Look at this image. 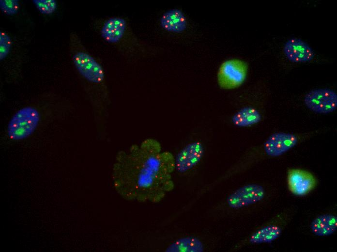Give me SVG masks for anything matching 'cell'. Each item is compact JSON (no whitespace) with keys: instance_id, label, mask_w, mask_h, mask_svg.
Instances as JSON below:
<instances>
[{"instance_id":"6da1fadb","label":"cell","mask_w":337,"mask_h":252,"mask_svg":"<svg viewBox=\"0 0 337 252\" xmlns=\"http://www.w3.org/2000/svg\"><path fill=\"white\" fill-rule=\"evenodd\" d=\"M175 158L148 139L119 153L112 173L113 187L125 200L157 203L174 188Z\"/></svg>"},{"instance_id":"7a4b0ae2","label":"cell","mask_w":337,"mask_h":252,"mask_svg":"<svg viewBox=\"0 0 337 252\" xmlns=\"http://www.w3.org/2000/svg\"><path fill=\"white\" fill-rule=\"evenodd\" d=\"M100 34L127 59L139 60L151 54L153 48L135 32L128 19L119 16L109 17L100 26Z\"/></svg>"},{"instance_id":"3957f363","label":"cell","mask_w":337,"mask_h":252,"mask_svg":"<svg viewBox=\"0 0 337 252\" xmlns=\"http://www.w3.org/2000/svg\"><path fill=\"white\" fill-rule=\"evenodd\" d=\"M297 211L296 205L282 208L252 233L247 239L246 243L260 244L276 240L291 222Z\"/></svg>"},{"instance_id":"277c9868","label":"cell","mask_w":337,"mask_h":252,"mask_svg":"<svg viewBox=\"0 0 337 252\" xmlns=\"http://www.w3.org/2000/svg\"><path fill=\"white\" fill-rule=\"evenodd\" d=\"M72 61L78 73L86 81L95 85H102L105 81V73L101 64L75 38Z\"/></svg>"},{"instance_id":"5b68a950","label":"cell","mask_w":337,"mask_h":252,"mask_svg":"<svg viewBox=\"0 0 337 252\" xmlns=\"http://www.w3.org/2000/svg\"><path fill=\"white\" fill-rule=\"evenodd\" d=\"M40 120L38 110L31 106L18 110L11 117L7 125V134L14 141L26 139L36 129Z\"/></svg>"},{"instance_id":"8992f818","label":"cell","mask_w":337,"mask_h":252,"mask_svg":"<svg viewBox=\"0 0 337 252\" xmlns=\"http://www.w3.org/2000/svg\"><path fill=\"white\" fill-rule=\"evenodd\" d=\"M313 136L312 131L299 134L284 132L274 133L262 144L261 155L265 158L279 157Z\"/></svg>"},{"instance_id":"52a82bcc","label":"cell","mask_w":337,"mask_h":252,"mask_svg":"<svg viewBox=\"0 0 337 252\" xmlns=\"http://www.w3.org/2000/svg\"><path fill=\"white\" fill-rule=\"evenodd\" d=\"M247 65L238 59H230L220 65L217 75L219 86L224 89H233L241 86L245 79Z\"/></svg>"},{"instance_id":"ba28073f","label":"cell","mask_w":337,"mask_h":252,"mask_svg":"<svg viewBox=\"0 0 337 252\" xmlns=\"http://www.w3.org/2000/svg\"><path fill=\"white\" fill-rule=\"evenodd\" d=\"M266 189L258 184H249L242 186L231 193L226 202L231 208L238 209L260 202L264 199Z\"/></svg>"},{"instance_id":"9c48e42d","label":"cell","mask_w":337,"mask_h":252,"mask_svg":"<svg viewBox=\"0 0 337 252\" xmlns=\"http://www.w3.org/2000/svg\"><path fill=\"white\" fill-rule=\"evenodd\" d=\"M304 102L311 111L320 114H328L337 109V94L329 89H314L305 95Z\"/></svg>"},{"instance_id":"30bf717a","label":"cell","mask_w":337,"mask_h":252,"mask_svg":"<svg viewBox=\"0 0 337 252\" xmlns=\"http://www.w3.org/2000/svg\"><path fill=\"white\" fill-rule=\"evenodd\" d=\"M287 180L289 191L298 196L307 195L318 184L316 178L312 173L300 169H289Z\"/></svg>"},{"instance_id":"8fae6325","label":"cell","mask_w":337,"mask_h":252,"mask_svg":"<svg viewBox=\"0 0 337 252\" xmlns=\"http://www.w3.org/2000/svg\"><path fill=\"white\" fill-rule=\"evenodd\" d=\"M204 147L200 142L187 144L175 158V169L180 173L186 172L197 166L202 159Z\"/></svg>"},{"instance_id":"7c38bea8","label":"cell","mask_w":337,"mask_h":252,"mask_svg":"<svg viewBox=\"0 0 337 252\" xmlns=\"http://www.w3.org/2000/svg\"><path fill=\"white\" fill-rule=\"evenodd\" d=\"M283 51L287 59L293 63H306L311 61L315 56L312 48L302 40L292 38L284 44Z\"/></svg>"},{"instance_id":"4fadbf2b","label":"cell","mask_w":337,"mask_h":252,"mask_svg":"<svg viewBox=\"0 0 337 252\" xmlns=\"http://www.w3.org/2000/svg\"><path fill=\"white\" fill-rule=\"evenodd\" d=\"M309 228L311 232L316 236H330L337 230V215L330 212L317 215L310 221Z\"/></svg>"},{"instance_id":"5bb4252c","label":"cell","mask_w":337,"mask_h":252,"mask_svg":"<svg viewBox=\"0 0 337 252\" xmlns=\"http://www.w3.org/2000/svg\"><path fill=\"white\" fill-rule=\"evenodd\" d=\"M160 24L163 29L168 32L180 33L186 29L187 19L181 10L172 9L163 14Z\"/></svg>"},{"instance_id":"9a60e30c","label":"cell","mask_w":337,"mask_h":252,"mask_svg":"<svg viewBox=\"0 0 337 252\" xmlns=\"http://www.w3.org/2000/svg\"><path fill=\"white\" fill-rule=\"evenodd\" d=\"M261 118V115L257 109L248 106L235 112L232 117L231 122L236 126L247 127L258 124Z\"/></svg>"},{"instance_id":"2e32d148","label":"cell","mask_w":337,"mask_h":252,"mask_svg":"<svg viewBox=\"0 0 337 252\" xmlns=\"http://www.w3.org/2000/svg\"><path fill=\"white\" fill-rule=\"evenodd\" d=\"M204 246L197 237L187 236L180 238L170 244L166 249L168 252H202Z\"/></svg>"},{"instance_id":"e0dca14e","label":"cell","mask_w":337,"mask_h":252,"mask_svg":"<svg viewBox=\"0 0 337 252\" xmlns=\"http://www.w3.org/2000/svg\"><path fill=\"white\" fill-rule=\"evenodd\" d=\"M32 2L43 14H51L56 9L57 4L54 0H33Z\"/></svg>"},{"instance_id":"ac0fdd59","label":"cell","mask_w":337,"mask_h":252,"mask_svg":"<svg viewBox=\"0 0 337 252\" xmlns=\"http://www.w3.org/2000/svg\"><path fill=\"white\" fill-rule=\"evenodd\" d=\"M12 46L10 37L4 32H0V60H2L9 54Z\"/></svg>"},{"instance_id":"d6986e66","label":"cell","mask_w":337,"mask_h":252,"mask_svg":"<svg viewBox=\"0 0 337 252\" xmlns=\"http://www.w3.org/2000/svg\"><path fill=\"white\" fill-rule=\"evenodd\" d=\"M0 8L4 14L12 16L18 12L19 4L16 0H0Z\"/></svg>"}]
</instances>
